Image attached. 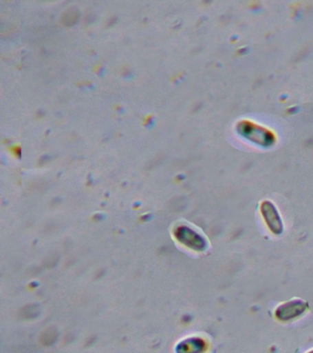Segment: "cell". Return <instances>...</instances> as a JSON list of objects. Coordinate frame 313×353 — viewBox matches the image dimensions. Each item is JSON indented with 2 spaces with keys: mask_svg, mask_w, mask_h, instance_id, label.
<instances>
[{
  "mask_svg": "<svg viewBox=\"0 0 313 353\" xmlns=\"http://www.w3.org/2000/svg\"><path fill=\"white\" fill-rule=\"evenodd\" d=\"M237 132L241 137L263 148H268L274 142V134L268 129L248 121H241L237 125Z\"/></svg>",
  "mask_w": 313,
  "mask_h": 353,
  "instance_id": "6da1fadb",
  "label": "cell"
},
{
  "mask_svg": "<svg viewBox=\"0 0 313 353\" xmlns=\"http://www.w3.org/2000/svg\"><path fill=\"white\" fill-rule=\"evenodd\" d=\"M307 309H309V303L306 301L293 299L277 306L274 311V316L279 321L288 322L301 316L306 313Z\"/></svg>",
  "mask_w": 313,
  "mask_h": 353,
  "instance_id": "7a4b0ae2",
  "label": "cell"
},
{
  "mask_svg": "<svg viewBox=\"0 0 313 353\" xmlns=\"http://www.w3.org/2000/svg\"><path fill=\"white\" fill-rule=\"evenodd\" d=\"M260 212L269 230L276 236H280L284 231V223L276 205L270 201H263L261 203Z\"/></svg>",
  "mask_w": 313,
  "mask_h": 353,
  "instance_id": "3957f363",
  "label": "cell"
},
{
  "mask_svg": "<svg viewBox=\"0 0 313 353\" xmlns=\"http://www.w3.org/2000/svg\"><path fill=\"white\" fill-rule=\"evenodd\" d=\"M307 353H313V350H310V352Z\"/></svg>",
  "mask_w": 313,
  "mask_h": 353,
  "instance_id": "277c9868",
  "label": "cell"
}]
</instances>
